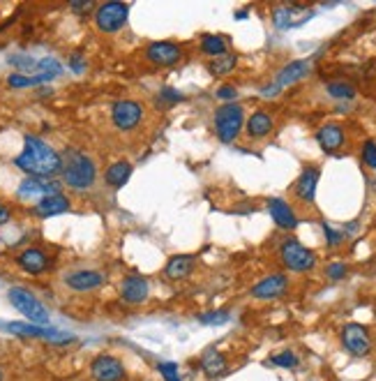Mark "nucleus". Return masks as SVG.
Instances as JSON below:
<instances>
[{
	"mask_svg": "<svg viewBox=\"0 0 376 381\" xmlns=\"http://www.w3.org/2000/svg\"><path fill=\"white\" fill-rule=\"evenodd\" d=\"M14 164L30 178H51L62 169V157L42 139L25 137L23 150Z\"/></svg>",
	"mask_w": 376,
	"mask_h": 381,
	"instance_id": "nucleus-1",
	"label": "nucleus"
},
{
	"mask_svg": "<svg viewBox=\"0 0 376 381\" xmlns=\"http://www.w3.org/2000/svg\"><path fill=\"white\" fill-rule=\"evenodd\" d=\"M60 171L67 185L72 189H79V192L91 189L95 185V178H97V167H95V162L88 155H84V152H76V150L67 152L65 160H62Z\"/></svg>",
	"mask_w": 376,
	"mask_h": 381,
	"instance_id": "nucleus-2",
	"label": "nucleus"
},
{
	"mask_svg": "<svg viewBox=\"0 0 376 381\" xmlns=\"http://www.w3.org/2000/svg\"><path fill=\"white\" fill-rule=\"evenodd\" d=\"M8 298H10L12 308H14L16 312H21L30 323H35V326H47L49 323L51 314H49L47 305H44L33 291H28L23 287H12L8 291Z\"/></svg>",
	"mask_w": 376,
	"mask_h": 381,
	"instance_id": "nucleus-3",
	"label": "nucleus"
},
{
	"mask_svg": "<svg viewBox=\"0 0 376 381\" xmlns=\"http://www.w3.org/2000/svg\"><path fill=\"white\" fill-rule=\"evenodd\" d=\"M245 123V109L235 102L220 106L215 113V135L222 143H233Z\"/></svg>",
	"mask_w": 376,
	"mask_h": 381,
	"instance_id": "nucleus-4",
	"label": "nucleus"
},
{
	"mask_svg": "<svg viewBox=\"0 0 376 381\" xmlns=\"http://www.w3.org/2000/svg\"><path fill=\"white\" fill-rule=\"evenodd\" d=\"M279 257H282V264L286 268L296 273H307L316 266V254L303 243H298L296 238L284 240L282 247H279Z\"/></svg>",
	"mask_w": 376,
	"mask_h": 381,
	"instance_id": "nucleus-5",
	"label": "nucleus"
},
{
	"mask_svg": "<svg viewBox=\"0 0 376 381\" xmlns=\"http://www.w3.org/2000/svg\"><path fill=\"white\" fill-rule=\"evenodd\" d=\"M130 16V5L127 3H104L95 12V25L102 33H118L127 23Z\"/></svg>",
	"mask_w": 376,
	"mask_h": 381,
	"instance_id": "nucleus-6",
	"label": "nucleus"
},
{
	"mask_svg": "<svg viewBox=\"0 0 376 381\" xmlns=\"http://www.w3.org/2000/svg\"><path fill=\"white\" fill-rule=\"evenodd\" d=\"M8 330L19 335V338H40V340L56 342V345H69V342H74V335H67V333H62V330L47 328V326H35V323L12 321L8 323Z\"/></svg>",
	"mask_w": 376,
	"mask_h": 381,
	"instance_id": "nucleus-7",
	"label": "nucleus"
},
{
	"mask_svg": "<svg viewBox=\"0 0 376 381\" xmlns=\"http://www.w3.org/2000/svg\"><path fill=\"white\" fill-rule=\"evenodd\" d=\"M342 345L355 358H362L372 351V338L362 323H346L342 328Z\"/></svg>",
	"mask_w": 376,
	"mask_h": 381,
	"instance_id": "nucleus-8",
	"label": "nucleus"
},
{
	"mask_svg": "<svg viewBox=\"0 0 376 381\" xmlns=\"http://www.w3.org/2000/svg\"><path fill=\"white\" fill-rule=\"evenodd\" d=\"M143 118V106L134 100H118L116 104L111 106V120L118 130L130 132L134 130Z\"/></svg>",
	"mask_w": 376,
	"mask_h": 381,
	"instance_id": "nucleus-9",
	"label": "nucleus"
},
{
	"mask_svg": "<svg viewBox=\"0 0 376 381\" xmlns=\"http://www.w3.org/2000/svg\"><path fill=\"white\" fill-rule=\"evenodd\" d=\"M91 377L95 381H125V365L116 356H95L91 363Z\"/></svg>",
	"mask_w": 376,
	"mask_h": 381,
	"instance_id": "nucleus-10",
	"label": "nucleus"
},
{
	"mask_svg": "<svg viewBox=\"0 0 376 381\" xmlns=\"http://www.w3.org/2000/svg\"><path fill=\"white\" fill-rule=\"evenodd\" d=\"M312 16H314V10H309V8L284 5V8H277L272 12V23H275V28L279 30H291V28H298V25L307 23Z\"/></svg>",
	"mask_w": 376,
	"mask_h": 381,
	"instance_id": "nucleus-11",
	"label": "nucleus"
},
{
	"mask_svg": "<svg viewBox=\"0 0 376 381\" xmlns=\"http://www.w3.org/2000/svg\"><path fill=\"white\" fill-rule=\"evenodd\" d=\"M51 194H60V183L49 181V178H25L21 185H19V196L21 199L42 201Z\"/></svg>",
	"mask_w": 376,
	"mask_h": 381,
	"instance_id": "nucleus-12",
	"label": "nucleus"
},
{
	"mask_svg": "<svg viewBox=\"0 0 376 381\" xmlns=\"http://www.w3.org/2000/svg\"><path fill=\"white\" fill-rule=\"evenodd\" d=\"M104 282H106V275H104V273L91 270V268L74 270V273H67V275H65V287H69L72 291H79V294H84V291H95V289H99Z\"/></svg>",
	"mask_w": 376,
	"mask_h": 381,
	"instance_id": "nucleus-13",
	"label": "nucleus"
},
{
	"mask_svg": "<svg viewBox=\"0 0 376 381\" xmlns=\"http://www.w3.org/2000/svg\"><path fill=\"white\" fill-rule=\"evenodd\" d=\"M145 58H148L152 65L169 67V65H176V62L183 58V49L174 42H152L150 47L145 49Z\"/></svg>",
	"mask_w": 376,
	"mask_h": 381,
	"instance_id": "nucleus-14",
	"label": "nucleus"
},
{
	"mask_svg": "<svg viewBox=\"0 0 376 381\" xmlns=\"http://www.w3.org/2000/svg\"><path fill=\"white\" fill-rule=\"evenodd\" d=\"M150 287H148V279L141 275H127L120 284V296H123L125 303L130 305H141L148 301Z\"/></svg>",
	"mask_w": 376,
	"mask_h": 381,
	"instance_id": "nucleus-15",
	"label": "nucleus"
},
{
	"mask_svg": "<svg viewBox=\"0 0 376 381\" xmlns=\"http://www.w3.org/2000/svg\"><path fill=\"white\" fill-rule=\"evenodd\" d=\"M289 287V279L282 273H275V275L263 277L257 287L252 289V296L259 298V301H272V298H279Z\"/></svg>",
	"mask_w": 376,
	"mask_h": 381,
	"instance_id": "nucleus-16",
	"label": "nucleus"
},
{
	"mask_svg": "<svg viewBox=\"0 0 376 381\" xmlns=\"http://www.w3.org/2000/svg\"><path fill=\"white\" fill-rule=\"evenodd\" d=\"M318 178H321V169H318V167H307V169H303V174L298 176L293 192H296V196H298V199H301L303 203H314Z\"/></svg>",
	"mask_w": 376,
	"mask_h": 381,
	"instance_id": "nucleus-17",
	"label": "nucleus"
},
{
	"mask_svg": "<svg viewBox=\"0 0 376 381\" xmlns=\"http://www.w3.org/2000/svg\"><path fill=\"white\" fill-rule=\"evenodd\" d=\"M268 213H270V218L275 220V224L279 229L291 231V229L298 227L296 213H293V208L284 199H270V201H268Z\"/></svg>",
	"mask_w": 376,
	"mask_h": 381,
	"instance_id": "nucleus-18",
	"label": "nucleus"
},
{
	"mask_svg": "<svg viewBox=\"0 0 376 381\" xmlns=\"http://www.w3.org/2000/svg\"><path fill=\"white\" fill-rule=\"evenodd\" d=\"M16 264L21 266L25 273H30V275H40V273L49 268V257L40 250V247H28V250H23L16 257Z\"/></svg>",
	"mask_w": 376,
	"mask_h": 381,
	"instance_id": "nucleus-19",
	"label": "nucleus"
},
{
	"mask_svg": "<svg viewBox=\"0 0 376 381\" xmlns=\"http://www.w3.org/2000/svg\"><path fill=\"white\" fill-rule=\"evenodd\" d=\"M307 74H309V62L307 60H293V62H289V65H284L282 69H279L277 76H275V84L272 86L279 91V88H286V86L296 84V81L305 79Z\"/></svg>",
	"mask_w": 376,
	"mask_h": 381,
	"instance_id": "nucleus-20",
	"label": "nucleus"
},
{
	"mask_svg": "<svg viewBox=\"0 0 376 381\" xmlns=\"http://www.w3.org/2000/svg\"><path fill=\"white\" fill-rule=\"evenodd\" d=\"M67 211H69V199L65 194H51L47 199L35 203V213L40 218H54V215H60Z\"/></svg>",
	"mask_w": 376,
	"mask_h": 381,
	"instance_id": "nucleus-21",
	"label": "nucleus"
},
{
	"mask_svg": "<svg viewBox=\"0 0 376 381\" xmlns=\"http://www.w3.org/2000/svg\"><path fill=\"white\" fill-rule=\"evenodd\" d=\"M316 141L326 152H335L342 148L344 143V130L340 125H323L316 132Z\"/></svg>",
	"mask_w": 376,
	"mask_h": 381,
	"instance_id": "nucleus-22",
	"label": "nucleus"
},
{
	"mask_svg": "<svg viewBox=\"0 0 376 381\" xmlns=\"http://www.w3.org/2000/svg\"><path fill=\"white\" fill-rule=\"evenodd\" d=\"M272 127H275V123H272L270 113L266 111H254L250 120H247V137L250 139H263L272 132Z\"/></svg>",
	"mask_w": 376,
	"mask_h": 381,
	"instance_id": "nucleus-23",
	"label": "nucleus"
},
{
	"mask_svg": "<svg viewBox=\"0 0 376 381\" xmlns=\"http://www.w3.org/2000/svg\"><path fill=\"white\" fill-rule=\"evenodd\" d=\"M201 367L210 379L222 377V374L226 372V367H228L226 356L222 351H218V349H208V351L203 354V358H201Z\"/></svg>",
	"mask_w": 376,
	"mask_h": 381,
	"instance_id": "nucleus-24",
	"label": "nucleus"
},
{
	"mask_svg": "<svg viewBox=\"0 0 376 381\" xmlns=\"http://www.w3.org/2000/svg\"><path fill=\"white\" fill-rule=\"evenodd\" d=\"M192 270H194V257H189V254H176V257L169 259L167 268H164L167 277L171 279H185Z\"/></svg>",
	"mask_w": 376,
	"mask_h": 381,
	"instance_id": "nucleus-25",
	"label": "nucleus"
},
{
	"mask_svg": "<svg viewBox=\"0 0 376 381\" xmlns=\"http://www.w3.org/2000/svg\"><path fill=\"white\" fill-rule=\"evenodd\" d=\"M130 176H132V164L130 162H116V164H111L109 169H106V185L113 187V189H120L125 185L127 181H130Z\"/></svg>",
	"mask_w": 376,
	"mask_h": 381,
	"instance_id": "nucleus-26",
	"label": "nucleus"
},
{
	"mask_svg": "<svg viewBox=\"0 0 376 381\" xmlns=\"http://www.w3.org/2000/svg\"><path fill=\"white\" fill-rule=\"evenodd\" d=\"M235 65H238V56H235V54H224V56H220V58H213V62L208 65V72L213 76H222V74L231 72Z\"/></svg>",
	"mask_w": 376,
	"mask_h": 381,
	"instance_id": "nucleus-27",
	"label": "nucleus"
},
{
	"mask_svg": "<svg viewBox=\"0 0 376 381\" xmlns=\"http://www.w3.org/2000/svg\"><path fill=\"white\" fill-rule=\"evenodd\" d=\"M201 49L206 56H213V58H220V56L226 54V42L222 40L220 35H206L201 40Z\"/></svg>",
	"mask_w": 376,
	"mask_h": 381,
	"instance_id": "nucleus-28",
	"label": "nucleus"
},
{
	"mask_svg": "<svg viewBox=\"0 0 376 381\" xmlns=\"http://www.w3.org/2000/svg\"><path fill=\"white\" fill-rule=\"evenodd\" d=\"M35 69L40 72L42 76H47V79H56V76H60L62 74V65L56 58H42V60H37V65Z\"/></svg>",
	"mask_w": 376,
	"mask_h": 381,
	"instance_id": "nucleus-29",
	"label": "nucleus"
},
{
	"mask_svg": "<svg viewBox=\"0 0 376 381\" xmlns=\"http://www.w3.org/2000/svg\"><path fill=\"white\" fill-rule=\"evenodd\" d=\"M328 95L335 100H353L355 88L351 84H344V81H333V84H328Z\"/></svg>",
	"mask_w": 376,
	"mask_h": 381,
	"instance_id": "nucleus-30",
	"label": "nucleus"
},
{
	"mask_svg": "<svg viewBox=\"0 0 376 381\" xmlns=\"http://www.w3.org/2000/svg\"><path fill=\"white\" fill-rule=\"evenodd\" d=\"M44 81H49L47 76L42 74H35V76H25V74H10L8 84L12 88H28V86H37V84H44Z\"/></svg>",
	"mask_w": 376,
	"mask_h": 381,
	"instance_id": "nucleus-31",
	"label": "nucleus"
},
{
	"mask_svg": "<svg viewBox=\"0 0 376 381\" xmlns=\"http://www.w3.org/2000/svg\"><path fill=\"white\" fill-rule=\"evenodd\" d=\"M270 363L277 365V367H286V370H291V367L298 365V356L293 351H279V354L272 356Z\"/></svg>",
	"mask_w": 376,
	"mask_h": 381,
	"instance_id": "nucleus-32",
	"label": "nucleus"
},
{
	"mask_svg": "<svg viewBox=\"0 0 376 381\" xmlns=\"http://www.w3.org/2000/svg\"><path fill=\"white\" fill-rule=\"evenodd\" d=\"M199 321L206 323V326H222V323L228 321V312L226 310H218V312H203V314H199Z\"/></svg>",
	"mask_w": 376,
	"mask_h": 381,
	"instance_id": "nucleus-33",
	"label": "nucleus"
},
{
	"mask_svg": "<svg viewBox=\"0 0 376 381\" xmlns=\"http://www.w3.org/2000/svg\"><path fill=\"white\" fill-rule=\"evenodd\" d=\"M157 370L164 377V381H183L176 363H167V360H164V363H157Z\"/></svg>",
	"mask_w": 376,
	"mask_h": 381,
	"instance_id": "nucleus-34",
	"label": "nucleus"
},
{
	"mask_svg": "<svg viewBox=\"0 0 376 381\" xmlns=\"http://www.w3.org/2000/svg\"><path fill=\"white\" fill-rule=\"evenodd\" d=\"M362 162H365L369 169H376V141H372V139L362 146Z\"/></svg>",
	"mask_w": 376,
	"mask_h": 381,
	"instance_id": "nucleus-35",
	"label": "nucleus"
},
{
	"mask_svg": "<svg viewBox=\"0 0 376 381\" xmlns=\"http://www.w3.org/2000/svg\"><path fill=\"white\" fill-rule=\"evenodd\" d=\"M10 65L21 67V69H35L37 60L30 58V56H12V58H10Z\"/></svg>",
	"mask_w": 376,
	"mask_h": 381,
	"instance_id": "nucleus-36",
	"label": "nucleus"
},
{
	"mask_svg": "<svg viewBox=\"0 0 376 381\" xmlns=\"http://www.w3.org/2000/svg\"><path fill=\"white\" fill-rule=\"evenodd\" d=\"M323 233H326V238H328V245H330V247H337V245H340L342 240H344L342 233H340V231H335V229L330 227L328 222H323Z\"/></svg>",
	"mask_w": 376,
	"mask_h": 381,
	"instance_id": "nucleus-37",
	"label": "nucleus"
},
{
	"mask_svg": "<svg viewBox=\"0 0 376 381\" xmlns=\"http://www.w3.org/2000/svg\"><path fill=\"white\" fill-rule=\"evenodd\" d=\"M326 275L330 279H344V277H346V266H344V264H330L326 268Z\"/></svg>",
	"mask_w": 376,
	"mask_h": 381,
	"instance_id": "nucleus-38",
	"label": "nucleus"
},
{
	"mask_svg": "<svg viewBox=\"0 0 376 381\" xmlns=\"http://www.w3.org/2000/svg\"><path fill=\"white\" fill-rule=\"evenodd\" d=\"M159 100L167 102V104H176V102H180V100H183V93L174 91V88H164V91L159 93Z\"/></svg>",
	"mask_w": 376,
	"mask_h": 381,
	"instance_id": "nucleus-39",
	"label": "nucleus"
},
{
	"mask_svg": "<svg viewBox=\"0 0 376 381\" xmlns=\"http://www.w3.org/2000/svg\"><path fill=\"white\" fill-rule=\"evenodd\" d=\"M215 95H218L220 100H224L226 104H228V102H233L235 97H238V91H235V86H222Z\"/></svg>",
	"mask_w": 376,
	"mask_h": 381,
	"instance_id": "nucleus-40",
	"label": "nucleus"
},
{
	"mask_svg": "<svg viewBox=\"0 0 376 381\" xmlns=\"http://www.w3.org/2000/svg\"><path fill=\"white\" fill-rule=\"evenodd\" d=\"M69 8H72L74 12H79V14H86L88 10L95 8V3H93V0H72V3H69Z\"/></svg>",
	"mask_w": 376,
	"mask_h": 381,
	"instance_id": "nucleus-41",
	"label": "nucleus"
},
{
	"mask_svg": "<svg viewBox=\"0 0 376 381\" xmlns=\"http://www.w3.org/2000/svg\"><path fill=\"white\" fill-rule=\"evenodd\" d=\"M69 67H72L76 74L86 72V62H84V58H81V54H74L72 58H69Z\"/></svg>",
	"mask_w": 376,
	"mask_h": 381,
	"instance_id": "nucleus-42",
	"label": "nucleus"
},
{
	"mask_svg": "<svg viewBox=\"0 0 376 381\" xmlns=\"http://www.w3.org/2000/svg\"><path fill=\"white\" fill-rule=\"evenodd\" d=\"M5 222H10V211L5 206H0V224H5Z\"/></svg>",
	"mask_w": 376,
	"mask_h": 381,
	"instance_id": "nucleus-43",
	"label": "nucleus"
},
{
	"mask_svg": "<svg viewBox=\"0 0 376 381\" xmlns=\"http://www.w3.org/2000/svg\"><path fill=\"white\" fill-rule=\"evenodd\" d=\"M5 379V374H3V370H0V381H3Z\"/></svg>",
	"mask_w": 376,
	"mask_h": 381,
	"instance_id": "nucleus-44",
	"label": "nucleus"
}]
</instances>
